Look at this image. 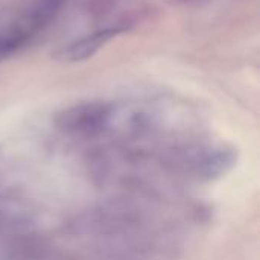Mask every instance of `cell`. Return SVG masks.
<instances>
[{"instance_id":"2","label":"cell","mask_w":260,"mask_h":260,"mask_svg":"<svg viewBox=\"0 0 260 260\" xmlns=\"http://www.w3.org/2000/svg\"><path fill=\"white\" fill-rule=\"evenodd\" d=\"M64 0H40L5 34L0 35V58H6L43 32L58 15Z\"/></svg>"},{"instance_id":"4","label":"cell","mask_w":260,"mask_h":260,"mask_svg":"<svg viewBox=\"0 0 260 260\" xmlns=\"http://www.w3.org/2000/svg\"><path fill=\"white\" fill-rule=\"evenodd\" d=\"M236 154L233 149H215L203 152L192 160V172L201 180H213L233 168Z\"/></svg>"},{"instance_id":"1","label":"cell","mask_w":260,"mask_h":260,"mask_svg":"<svg viewBox=\"0 0 260 260\" xmlns=\"http://www.w3.org/2000/svg\"><path fill=\"white\" fill-rule=\"evenodd\" d=\"M114 113V105L108 102H82L58 113L55 125L69 136L93 137L111 125Z\"/></svg>"},{"instance_id":"3","label":"cell","mask_w":260,"mask_h":260,"mask_svg":"<svg viewBox=\"0 0 260 260\" xmlns=\"http://www.w3.org/2000/svg\"><path fill=\"white\" fill-rule=\"evenodd\" d=\"M126 27L120 26H111V27H104L98 29L85 37H81L70 44L64 46L59 53L56 55L59 59L67 61V62H78V61H85L91 58L102 46H105L111 38H114L117 34L125 32Z\"/></svg>"}]
</instances>
